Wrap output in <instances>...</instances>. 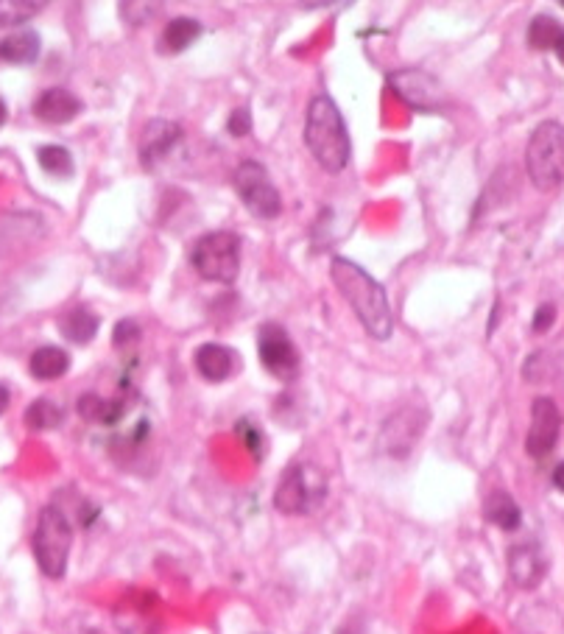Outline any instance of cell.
Listing matches in <instances>:
<instances>
[{"instance_id": "1", "label": "cell", "mask_w": 564, "mask_h": 634, "mask_svg": "<svg viewBox=\"0 0 564 634\" xmlns=\"http://www.w3.org/2000/svg\"><path fill=\"white\" fill-rule=\"evenodd\" d=\"M330 277L338 294L347 299L355 316L361 319L363 330L377 341H386L394 333V313H391L389 294L377 283L369 271H363L350 257H333L330 260Z\"/></svg>"}, {"instance_id": "2", "label": "cell", "mask_w": 564, "mask_h": 634, "mask_svg": "<svg viewBox=\"0 0 564 634\" xmlns=\"http://www.w3.org/2000/svg\"><path fill=\"white\" fill-rule=\"evenodd\" d=\"M305 146L313 160L322 165L327 174H341L350 162V132L341 109L330 95H316L308 107L305 121Z\"/></svg>"}, {"instance_id": "3", "label": "cell", "mask_w": 564, "mask_h": 634, "mask_svg": "<svg viewBox=\"0 0 564 634\" xmlns=\"http://www.w3.org/2000/svg\"><path fill=\"white\" fill-rule=\"evenodd\" d=\"M525 171L539 190H556L564 182V126L542 121L525 146Z\"/></svg>"}, {"instance_id": "4", "label": "cell", "mask_w": 564, "mask_h": 634, "mask_svg": "<svg viewBox=\"0 0 564 634\" xmlns=\"http://www.w3.org/2000/svg\"><path fill=\"white\" fill-rule=\"evenodd\" d=\"M34 556L37 565L48 579H62L68 573L70 545H73V526H70L68 514L59 506H45L37 520L34 531Z\"/></svg>"}, {"instance_id": "5", "label": "cell", "mask_w": 564, "mask_h": 634, "mask_svg": "<svg viewBox=\"0 0 564 634\" xmlns=\"http://www.w3.org/2000/svg\"><path fill=\"white\" fill-rule=\"evenodd\" d=\"M190 263L202 280L232 285L241 274V238L227 230L207 232L193 246Z\"/></svg>"}, {"instance_id": "6", "label": "cell", "mask_w": 564, "mask_h": 634, "mask_svg": "<svg viewBox=\"0 0 564 634\" xmlns=\"http://www.w3.org/2000/svg\"><path fill=\"white\" fill-rule=\"evenodd\" d=\"M327 498V478L316 464H294L282 475L274 506L282 514H310Z\"/></svg>"}, {"instance_id": "7", "label": "cell", "mask_w": 564, "mask_h": 634, "mask_svg": "<svg viewBox=\"0 0 564 634\" xmlns=\"http://www.w3.org/2000/svg\"><path fill=\"white\" fill-rule=\"evenodd\" d=\"M235 190L246 210L257 218H277L282 213V196L274 188L269 171L255 160H243L235 168Z\"/></svg>"}, {"instance_id": "8", "label": "cell", "mask_w": 564, "mask_h": 634, "mask_svg": "<svg viewBox=\"0 0 564 634\" xmlns=\"http://www.w3.org/2000/svg\"><path fill=\"white\" fill-rule=\"evenodd\" d=\"M257 355L260 364L269 369L274 378L280 380H294L299 375V350H296L294 338L288 336V330L277 322H269L260 327L257 333Z\"/></svg>"}, {"instance_id": "9", "label": "cell", "mask_w": 564, "mask_h": 634, "mask_svg": "<svg viewBox=\"0 0 564 634\" xmlns=\"http://www.w3.org/2000/svg\"><path fill=\"white\" fill-rule=\"evenodd\" d=\"M559 431H562L559 405L553 403L551 397H537L534 405H531V428H528V436H525L528 456L545 459L559 442Z\"/></svg>"}, {"instance_id": "10", "label": "cell", "mask_w": 564, "mask_h": 634, "mask_svg": "<svg viewBox=\"0 0 564 634\" xmlns=\"http://www.w3.org/2000/svg\"><path fill=\"white\" fill-rule=\"evenodd\" d=\"M115 626L121 634H160L157 598L148 593H132L115 607Z\"/></svg>"}, {"instance_id": "11", "label": "cell", "mask_w": 564, "mask_h": 634, "mask_svg": "<svg viewBox=\"0 0 564 634\" xmlns=\"http://www.w3.org/2000/svg\"><path fill=\"white\" fill-rule=\"evenodd\" d=\"M389 84L394 93L403 98L408 107L428 112V109L439 107V84L425 70L405 68L391 73Z\"/></svg>"}, {"instance_id": "12", "label": "cell", "mask_w": 564, "mask_h": 634, "mask_svg": "<svg viewBox=\"0 0 564 634\" xmlns=\"http://www.w3.org/2000/svg\"><path fill=\"white\" fill-rule=\"evenodd\" d=\"M179 140H182L179 123L162 121V118L148 121L143 126V135H140V162H143V168H157L179 146Z\"/></svg>"}, {"instance_id": "13", "label": "cell", "mask_w": 564, "mask_h": 634, "mask_svg": "<svg viewBox=\"0 0 564 634\" xmlns=\"http://www.w3.org/2000/svg\"><path fill=\"white\" fill-rule=\"evenodd\" d=\"M545 570H548V562L539 551V545L534 542H525V545H514L509 551V573L511 579L517 581L523 590H534L539 581L545 579Z\"/></svg>"}, {"instance_id": "14", "label": "cell", "mask_w": 564, "mask_h": 634, "mask_svg": "<svg viewBox=\"0 0 564 634\" xmlns=\"http://www.w3.org/2000/svg\"><path fill=\"white\" fill-rule=\"evenodd\" d=\"M34 115L45 123L62 126V123H70L79 118L81 101L70 90H65V87H51V90H45L34 101Z\"/></svg>"}, {"instance_id": "15", "label": "cell", "mask_w": 564, "mask_h": 634, "mask_svg": "<svg viewBox=\"0 0 564 634\" xmlns=\"http://www.w3.org/2000/svg\"><path fill=\"white\" fill-rule=\"evenodd\" d=\"M235 366H238V355L229 350V347H224V344H213L210 341V344H202L196 350V369L210 383L227 380L235 372Z\"/></svg>"}, {"instance_id": "16", "label": "cell", "mask_w": 564, "mask_h": 634, "mask_svg": "<svg viewBox=\"0 0 564 634\" xmlns=\"http://www.w3.org/2000/svg\"><path fill=\"white\" fill-rule=\"evenodd\" d=\"M42 42L37 31H14L0 40V59L12 65H34L40 59Z\"/></svg>"}, {"instance_id": "17", "label": "cell", "mask_w": 564, "mask_h": 634, "mask_svg": "<svg viewBox=\"0 0 564 634\" xmlns=\"http://www.w3.org/2000/svg\"><path fill=\"white\" fill-rule=\"evenodd\" d=\"M484 514L489 523H495L497 528H503V531H517L520 523H523V512H520V506L514 503L509 492H492L484 503Z\"/></svg>"}, {"instance_id": "18", "label": "cell", "mask_w": 564, "mask_h": 634, "mask_svg": "<svg viewBox=\"0 0 564 634\" xmlns=\"http://www.w3.org/2000/svg\"><path fill=\"white\" fill-rule=\"evenodd\" d=\"M98 316H95L90 308H84V305H79V308H73V311H68L62 319H59V330H62V336L68 338V341H73V344H90L95 338V333H98Z\"/></svg>"}, {"instance_id": "19", "label": "cell", "mask_w": 564, "mask_h": 634, "mask_svg": "<svg viewBox=\"0 0 564 634\" xmlns=\"http://www.w3.org/2000/svg\"><path fill=\"white\" fill-rule=\"evenodd\" d=\"M28 369L37 380H56L62 375H68L70 369V355L62 347H40L31 355Z\"/></svg>"}, {"instance_id": "20", "label": "cell", "mask_w": 564, "mask_h": 634, "mask_svg": "<svg viewBox=\"0 0 564 634\" xmlns=\"http://www.w3.org/2000/svg\"><path fill=\"white\" fill-rule=\"evenodd\" d=\"M199 37H202V23L199 20H193V17H174L165 26V31H162V48L171 51V54H182Z\"/></svg>"}, {"instance_id": "21", "label": "cell", "mask_w": 564, "mask_h": 634, "mask_svg": "<svg viewBox=\"0 0 564 634\" xmlns=\"http://www.w3.org/2000/svg\"><path fill=\"white\" fill-rule=\"evenodd\" d=\"M79 414L90 422H104V425H112L126 414V400L118 397V400H104L98 394H84L79 400Z\"/></svg>"}, {"instance_id": "22", "label": "cell", "mask_w": 564, "mask_h": 634, "mask_svg": "<svg viewBox=\"0 0 564 634\" xmlns=\"http://www.w3.org/2000/svg\"><path fill=\"white\" fill-rule=\"evenodd\" d=\"M564 28L553 20L551 14H537L528 26V45L534 51H556V45L562 40Z\"/></svg>"}, {"instance_id": "23", "label": "cell", "mask_w": 564, "mask_h": 634, "mask_svg": "<svg viewBox=\"0 0 564 634\" xmlns=\"http://www.w3.org/2000/svg\"><path fill=\"white\" fill-rule=\"evenodd\" d=\"M65 422V411L51 400H34L26 408V425L31 431H54Z\"/></svg>"}, {"instance_id": "24", "label": "cell", "mask_w": 564, "mask_h": 634, "mask_svg": "<svg viewBox=\"0 0 564 634\" xmlns=\"http://www.w3.org/2000/svg\"><path fill=\"white\" fill-rule=\"evenodd\" d=\"M37 162L42 165V171L51 176H59V179H68L73 176V154H70L65 146H40L37 149Z\"/></svg>"}, {"instance_id": "25", "label": "cell", "mask_w": 564, "mask_h": 634, "mask_svg": "<svg viewBox=\"0 0 564 634\" xmlns=\"http://www.w3.org/2000/svg\"><path fill=\"white\" fill-rule=\"evenodd\" d=\"M45 9V3L34 0H0V28H14L26 23Z\"/></svg>"}, {"instance_id": "26", "label": "cell", "mask_w": 564, "mask_h": 634, "mask_svg": "<svg viewBox=\"0 0 564 634\" xmlns=\"http://www.w3.org/2000/svg\"><path fill=\"white\" fill-rule=\"evenodd\" d=\"M235 433L241 436L243 445L249 447V453H252L257 461L263 459V431H260V428H255L249 419H241V422L235 425Z\"/></svg>"}, {"instance_id": "27", "label": "cell", "mask_w": 564, "mask_h": 634, "mask_svg": "<svg viewBox=\"0 0 564 634\" xmlns=\"http://www.w3.org/2000/svg\"><path fill=\"white\" fill-rule=\"evenodd\" d=\"M137 341H140V327H137V322L121 319V322L115 324V330H112V344L115 347H132Z\"/></svg>"}, {"instance_id": "28", "label": "cell", "mask_w": 564, "mask_h": 634, "mask_svg": "<svg viewBox=\"0 0 564 634\" xmlns=\"http://www.w3.org/2000/svg\"><path fill=\"white\" fill-rule=\"evenodd\" d=\"M227 132L232 137H246L249 132H252V115H249V109L238 107L232 115H229Z\"/></svg>"}, {"instance_id": "29", "label": "cell", "mask_w": 564, "mask_h": 634, "mask_svg": "<svg viewBox=\"0 0 564 634\" xmlns=\"http://www.w3.org/2000/svg\"><path fill=\"white\" fill-rule=\"evenodd\" d=\"M556 322V305L553 302H542L534 313V333H548Z\"/></svg>"}, {"instance_id": "30", "label": "cell", "mask_w": 564, "mask_h": 634, "mask_svg": "<svg viewBox=\"0 0 564 634\" xmlns=\"http://www.w3.org/2000/svg\"><path fill=\"white\" fill-rule=\"evenodd\" d=\"M553 486L564 492V461L562 464H556V470H553Z\"/></svg>"}, {"instance_id": "31", "label": "cell", "mask_w": 564, "mask_h": 634, "mask_svg": "<svg viewBox=\"0 0 564 634\" xmlns=\"http://www.w3.org/2000/svg\"><path fill=\"white\" fill-rule=\"evenodd\" d=\"M9 400H12V397H9V389H6V386L0 383V414H3L6 408H9Z\"/></svg>"}, {"instance_id": "32", "label": "cell", "mask_w": 564, "mask_h": 634, "mask_svg": "<svg viewBox=\"0 0 564 634\" xmlns=\"http://www.w3.org/2000/svg\"><path fill=\"white\" fill-rule=\"evenodd\" d=\"M556 56H559V62L564 65V34H562V40H559V45H556Z\"/></svg>"}, {"instance_id": "33", "label": "cell", "mask_w": 564, "mask_h": 634, "mask_svg": "<svg viewBox=\"0 0 564 634\" xmlns=\"http://www.w3.org/2000/svg\"><path fill=\"white\" fill-rule=\"evenodd\" d=\"M6 118H9V109H6V104L0 101V126L6 123Z\"/></svg>"}]
</instances>
